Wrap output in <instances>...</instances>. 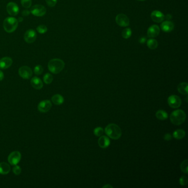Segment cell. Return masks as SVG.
Segmentation results:
<instances>
[{"instance_id": "cell-31", "label": "cell", "mask_w": 188, "mask_h": 188, "mask_svg": "<svg viewBox=\"0 0 188 188\" xmlns=\"http://www.w3.org/2000/svg\"><path fill=\"white\" fill-rule=\"evenodd\" d=\"M104 133V129L101 127H98V128L94 129V134L96 136H101Z\"/></svg>"}, {"instance_id": "cell-1", "label": "cell", "mask_w": 188, "mask_h": 188, "mask_svg": "<svg viewBox=\"0 0 188 188\" xmlns=\"http://www.w3.org/2000/svg\"><path fill=\"white\" fill-rule=\"evenodd\" d=\"M105 132L109 138L115 140L120 138L122 135L121 129L115 124H110L107 125L105 129Z\"/></svg>"}, {"instance_id": "cell-37", "label": "cell", "mask_w": 188, "mask_h": 188, "mask_svg": "<svg viewBox=\"0 0 188 188\" xmlns=\"http://www.w3.org/2000/svg\"><path fill=\"white\" fill-rule=\"evenodd\" d=\"M146 41V38H144V37H142L141 39H140V43H141V44H143V43H145V41Z\"/></svg>"}, {"instance_id": "cell-12", "label": "cell", "mask_w": 188, "mask_h": 188, "mask_svg": "<svg viewBox=\"0 0 188 188\" xmlns=\"http://www.w3.org/2000/svg\"><path fill=\"white\" fill-rule=\"evenodd\" d=\"M51 107H52V104L50 101L49 100H45V101H41L39 103L38 106V109L39 111L41 113H47L48 111L50 110Z\"/></svg>"}, {"instance_id": "cell-21", "label": "cell", "mask_w": 188, "mask_h": 188, "mask_svg": "<svg viewBox=\"0 0 188 188\" xmlns=\"http://www.w3.org/2000/svg\"><path fill=\"white\" fill-rule=\"evenodd\" d=\"M51 100L54 104L59 105L64 103V98L60 94H57L53 96V97L51 98Z\"/></svg>"}, {"instance_id": "cell-5", "label": "cell", "mask_w": 188, "mask_h": 188, "mask_svg": "<svg viewBox=\"0 0 188 188\" xmlns=\"http://www.w3.org/2000/svg\"><path fill=\"white\" fill-rule=\"evenodd\" d=\"M30 12L36 17H42L47 13V9L43 5H36L32 7Z\"/></svg>"}, {"instance_id": "cell-29", "label": "cell", "mask_w": 188, "mask_h": 188, "mask_svg": "<svg viewBox=\"0 0 188 188\" xmlns=\"http://www.w3.org/2000/svg\"><path fill=\"white\" fill-rule=\"evenodd\" d=\"M32 4V0H21V5L25 8H29Z\"/></svg>"}, {"instance_id": "cell-2", "label": "cell", "mask_w": 188, "mask_h": 188, "mask_svg": "<svg viewBox=\"0 0 188 188\" xmlns=\"http://www.w3.org/2000/svg\"><path fill=\"white\" fill-rule=\"evenodd\" d=\"M47 67L51 73L59 74L65 67V62L60 59H54L49 61Z\"/></svg>"}, {"instance_id": "cell-6", "label": "cell", "mask_w": 188, "mask_h": 188, "mask_svg": "<svg viewBox=\"0 0 188 188\" xmlns=\"http://www.w3.org/2000/svg\"><path fill=\"white\" fill-rule=\"evenodd\" d=\"M168 103L170 107L174 109L178 108L181 105V99L178 96L171 95L168 97Z\"/></svg>"}, {"instance_id": "cell-32", "label": "cell", "mask_w": 188, "mask_h": 188, "mask_svg": "<svg viewBox=\"0 0 188 188\" xmlns=\"http://www.w3.org/2000/svg\"><path fill=\"white\" fill-rule=\"evenodd\" d=\"M22 171V169L20 166L17 165H14V166L13 168V172L14 173V174L16 175H18L20 174Z\"/></svg>"}, {"instance_id": "cell-19", "label": "cell", "mask_w": 188, "mask_h": 188, "mask_svg": "<svg viewBox=\"0 0 188 188\" xmlns=\"http://www.w3.org/2000/svg\"><path fill=\"white\" fill-rule=\"evenodd\" d=\"M11 167L10 165L5 162L0 163V174H7L10 171Z\"/></svg>"}, {"instance_id": "cell-11", "label": "cell", "mask_w": 188, "mask_h": 188, "mask_svg": "<svg viewBox=\"0 0 188 188\" xmlns=\"http://www.w3.org/2000/svg\"><path fill=\"white\" fill-rule=\"evenodd\" d=\"M8 14L12 16H16L19 13L20 9L17 4L13 2H11L7 4L6 6Z\"/></svg>"}, {"instance_id": "cell-34", "label": "cell", "mask_w": 188, "mask_h": 188, "mask_svg": "<svg viewBox=\"0 0 188 188\" xmlns=\"http://www.w3.org/2000/svg\"><path fill=\"white\" fill-rule=\"evenodd\" d=\"M57 0H46L47 6L49 7H54L57 3Z\"/></svg>"}, {"instance_id": "cell-35", "label": "cell", "mask_w": 188, "mask_h": 188, "mask_svg": "<svg viewBox=\"0 0 188 188\" xmlns=\"http://www.w3.org/2000/svg\"><path fill=\"white\" fill-rule=\"evenodd\" d=\"M164 139H165V141H170L172 139V136L170 134L167 133V134L165 135Z\"/></svg>"}, {"instance_id": "cell-23", "label": "cell", "mask_w": 188, "mask_h": 188, "mask_svg": "<svg viewBox=\"0 0 188 188\" xmlns=\"http://www.w3.org/2000/svg\"><path fill=\"white\" fill-rule=\"evenodd\" d=\"M157 41L153 38H151L147 41V46L151 50H155L158 47Z\"/></svg>"}, {"instance_id": "cell-10", "label": "cell", "mask_w": 188, "mask_h": 188, "mask_svg": "<svg viewBox=\"0 0 188 188\" xmlns=\"http://www.w3.org/2000/svg\"><path fill=\"white\" fill-rule=\"evenodd\" d=\"M21 159V154L18 151L12 152L10 155L8 156V161L11 165H16L20 162Z\"/></svg>"}, {"instance_id": "cell-36", "label": "cell", "mask_w": 188, "mask_h": 188, "mask_svg": "<svg viewBox=\"0 0 188 188\" xmlns=\"http://www.w3.org/2000/svg\"><path fill=\"white\" fill-rule=\"evenodd\" d=\"M30 12L28 10H24L22 12V15L24 16V17H27L28 16H29L30 14Z\"/></svg>"}, {"instance_id": "cell-38", "label": "cell", "mask_w": 188, "mask_h": 188, "mask_svg": "<svg viewBox=\"0 0 188 188\" xmlns=\"http://www.w3.org/2000/svg\"><path fill=\"white\" fill-rule=\"evenodd\" d=\"M4 78V74L3 72L0 70V81L3 80Z\"/></svg>"}, {"instance_id": "cell-39", "label": "cell", "mask_w": 188, "mask_h": 188, "mask_svg": "<svg viewBox=\"0 0 188 188\" xmlns=\"http://www.w3.org/2000/svg\"><path fill=\"white\" fill-rule=\"evenodd\" d=\"M103 188H113V186H111V185H109V184H107V185H104V186H103Z\"/></svg>"}, {"instance_id": "cell-9", "label": "cell", "mask_w": 188, "mask_h": 188, "mask_svg": "<svg viewBox=\"0 0 188 188\" xmlns=\"http://www.w3.org/2000/svg\"><path fill=\"white\" fill-rule=\"evenodd\" d=\"M18 73L20 77L24 79H29L32 76L33 72L30 67L28 66H22L20 67Z\"/></svg>"}, {"instance_id": "cell-26", "label": "cell", "mask_w": 188, "mask_h": 188, "mask_svg": "<svg viewBox=\"0 0 188 188\" xmlns=\"http://www.w3.org/2000/svg\"><path fill=\"white\" fill-rule=\"evenodd\" d=\"M44 82L46 84H50L53 81V77L52 74L49 73L45 74L44 76Z\"/></svg>"}, {"instance_id": "cell-3", "label": "cell", "mask_w": 188, "mask_h": 188, "mask_svg": "<svg viewBox=\"0 0 188 188\" xmlns=\"http://www.w3.org/2000/svg\"><path fill=\"white\" fill-rule=\"evenodd\" d=\"M186 119V114L182 110H176L172 112L170 116V120L173 124L175 125H181Z\"/></svg>"}, {"instance_id": "cell-18", "label": "cell", "mask_w": 188, "mask_h": 188, "mask_svg": "<svg viewBox=\"0 0 188 188\" xmlns=\"http://www.w3.org/2000/svg\"><path fill=\"white\" fill-rule=\"evenodd\" d=\"M31 85L36 89H41L43 87V83L41 79L38 77H34L31 80Z\"/></svg>"}, {"instance_id": "cell-40", "label": "cell", "mask_w": 188, "mask_h": 188, "mask_svg": "<svg viewBox=\"0 0 188 188\" xmlns=\"http://www.w3.org/2000/svg\"><path fill=\"white\" fill-rule=\"evenodd\" d=\"M166 18H167V20H171V15L169 14H167V15L166 16Z\"/></svg>"}, {"instance_id": "cell-16", "label": "cell", "mask_w": 188, "mask_h": 188, "mask_svg": "<svg viewBox=\"0 0 188 188\" xmlns=\"http://www.w3.org/2000/svg\"><path fill=\"white\" fill-rule=\"evenodd\" d=\"M13 60L10 57H4L0 59V68L7 69L12 65Z\"/></svg>"}, {"instance_id": "cell-33", "label": "cell", "mask_w": 188, "mask_h": 188, "mask_svg": "<svg viewBox=\"0 0 188 188\" xmlns=\"http://www.w3.org/2000/svg\"><path fill=\"white\" fill-rule=\"evenodd\" d=\"M188 181V178L186 176H182L181 178L179 179V183L182 186L187 184Z\"/></svg>"}, {"instance_id": "cell-17", "label": "cell", "mask_w": 188, "mask_h": 188, "mask_svg": "<svg viewBox=\"0 0 188 188\" xmlns=\"http://www.w3.org/2000/svg\"><path fill=\"white\" fill-rule=\"evenodd\" d=\"M111 144L109 138L105 136H101L98 140V145L102 148H107Z\"/></svg>"}, {"instance_id": "cell-4", "label": "cell", "mask_w": 188, "mask_h": 188, "mask_svg": "<svg viewBox=\"0 0 188 188\" xmlns=\"http://www.w3.org/2000/svg\"><path fill=\"white\" fill-rule=\"evenodd\" d=\"M3 26L4 30L7 33H11L17 29L18 26V21L14 17H7L4 20Z\"/></svg>"}, {"instance_id": "cell-24", "label": "cell", "mask_w": 188, "mask_h": 188, "mask_svg": "<svg viewBox=\"0 0 188 188\" xmlns=\"http://www.w3.org/2000/svg\"><path fill=\"white\" fill-rule=\"evenodd\" d=\"M185 136V132L183 130L178 129L173 132V136L177 140H181L184 138Z\"/></svg>"}, {"instance_id": "cell-14", "label": "cell", "mask_w": 188, "mask_h": 188, "mask_svg": "<svg viewBox=\"0 0 188 188\" xmlns=\"http://www.w3.org/2000/svg\"><path fill=\"white\" fill-rule=\"evenodd\" d=\"M151 17L153 21L156 23H161L165 19V15L161 11H154L151 14Z\"/></svg>"}, {"instance_id": "cell-20", "label": "cell", "mask_w": 188, "mask_h": 188, "mask_svg": "<svg viewBox=\"0 0 188 188\" xmlns=\"http://www.w3.org/2000/svg\"><path fill=\"white\" fill-rule=\"evenodd\" d=\"M188 84L186 82H182L181 83L178 84V91L180 93L187 96L188 94Z\"/></svg>"}, {"instance_id": "cell-8", "label": "cell", "mask_w": 188, "mask_h": 188, "mask_svg": "<svg viewBox=\"0 0 188 188\" xmlns=\"http://www.w3.org/2000/svg\"><path fill=\"white\" fill-rule=\"evenodd\" d=\"M24 39L28 44L34 43L37 39V33L34 29H29L26 32L24 35Z\"/></svg>"}, {"instance_id": "cell-28", "label": "cell", "mask_w": 188, "mask_h": 188, "mask_svg": "<svg viewBox=\"0 0 188 188\" xmlns=\"http://www.w3.org/2000/svg\"><path fill=\"white\" fill-rule=\"evenodd\" d=\"M37 30L38 33L40 34H44L47 33V28L45 25H39L37 28Z\"/></svg>"}, {"instance_id": "cell-25", "label": "cell", "mask_w": 188, "mask_h": 188, "mask_svg": "<svg viewBox=\"0 0 188 188\" xmlns=\"http://www.w3.org/2000/svg\"><path fill=\"white\" fill-rule=\"evenodd\" d=\"M122 37H123L124 39H128L130 38L132 35V30L129 28H126L123 30L122 32Z\"/></svg>"}, {"instance_id": "cell-30", "label": "cell", "mask_w": 188, "mask_h": 188, "mask_svg": "<svg viewBox=\"0 0 188 188\" xmlns=\"http://www.w3.org/2000/svg\"><path fill=\"white\" fill-rule=\"evenodd\" d=\"M43 71H44V68L41 65H37L34 67V74L37 75L41 74L43 72Z\"/></svg>"}, {"instance_id": "cell-27", "label": "cell", "mask_w": 188, "mask_h": 188, "mask_svg": "<svg viewBox=\"0 0 188 188\" xmlns=\"http://www.w3.org/2000/svg\"><path fill=\"white\" fill-rule=\"evenodd\" d=\"M188 159H185L184 161L182 162L180 165V169H181V171L185 174H187L188 173Z\"/></svg>"}, {"instance_id": "cell-13", "label": "cell", "mask_w": 188, "mask_h": 188, "mask_svg": "<svg viewBox=\"0 0 188 188\" xmlns=\"http://www.w3.org/2000/svg\"><path fill=\"white\" fill-rule=\"evenodd\" d=\"M160 33V28L157 25H152L147 30V37L150 38H154L158 36Z\"/></svg>"}, {"instance_id": "cell-15", "label": "cell", "mask_w": 188, "mask_h": 188, "mask_svg": "<svg viewBox=\"0 0 188 188\" xmlns=\"http://www.w3.org/2000/svg\"><path fill=\"white\" fill-rule=\"evenodd\" d=\"M161 28L164 32L169 33L174 29V24L171 21L166 20L161 24Z\"/></svg>"}, {"instance_id": "cell-7", "label": "cell", "mask_w": 188, "mask_h": 188, "mask_svg": "<svg viewBox=\"0 0 188 188\" xmlns=\"http://www.w3.org/2000/svg\"><path fill=\"white\" fill-rule=\"evenodd\" d=\"M115 21L118 25L120 27H128L130 24V20L129 18L124 14H118L115 18Z\"/></svg>"}, {"instance_id": "cell-41", "label": "cell", "mask_w": 188, "mask_h": 188, "mask_svg": "<svg viewBox=\"0 0 188 188\" xmlns=\"http://www.w3.org/2000/svg\"><path fill=\"white\" fill-rule=\"evenodd\" d=\"M17 20L18 21V22H22L23 20V19L22 17H19L18 20Z\"/></svg>"}, {"instance_id": "cell-42", "label": "cell", "mask_w": 188, "mask_h": 188, "mask_svg": "<svg viewBox=\"0 0 188 188\" xmlns=\"http://www.w3.org/2000/svg\"><path fill=\"white\" fill-rule=\"evenodd\" d=\"M138 1H145V0H138Z\"/></svg>"}, {"instance_id": "cell-22", "label": "cell", "mask_w": 188, "mask_h": 188, "mask_svg": "<svg viewBox=\"0 0 188 188\" xmlns=\"http://www.w3.org/2000/svg\"><path fill=\"white\" fill-rule=\"evenodd\" d=\"M156 117L160 120H165L168 118V113L163 110H159L156 112Z\"/></svg>"}]
</instances>
